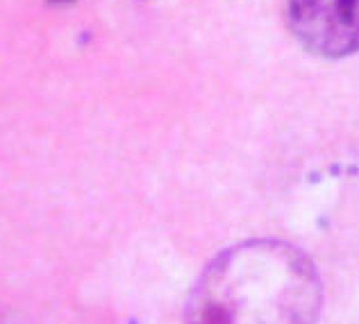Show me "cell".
Returning <instances> with one entry per match:
<instances>
[{
    "label": "cell",
    "mask_w": 359,
    "mask_h": 324,
    "mask_svg": "<svg viewBox=\"0 0 359 324\" xmlns=\"http://www.w3.org/2000/svg\"><path fill=\"white\" fill-rule=\"evenodd\" d=\"M57 3H69V0H57Z\"/></svg>",
    "instance_id": "cell-3"
},
{
    "label": "cell",
    "mask_w": 359,
    "mask_h": 324,
    "mask_svg": "<svg viewBox=\"0 0 359 324\" xmlns=\"http://www.w3.org/2000/svg\"><path fill=\"white\" fill-rule=\"evenodd\" d=\"M320 279L305 254L280 241H245L198 277L187 324H314Z\"/></svg>",
    "instance_id": "cell-1"
},
{
    "label": "cell",
    "mask_w": 359,
    "mask_h": 324,
    "mask_svg": "<svg viewBox=\"0 0 359 324\" xmlns=\"http://www.w3.org/2000/svg\"><path fill=\"white\" fill-rule=\"evenodd\" d=\"M287 16L309 52L325 59L359 52V0H289Z\"/></svg>",
    "instance_id": "cell-2"
}]
</instances>
